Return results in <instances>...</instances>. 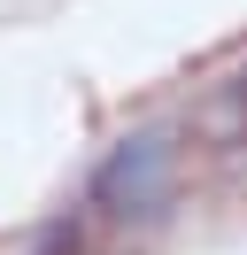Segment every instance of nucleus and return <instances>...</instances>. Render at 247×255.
<instances>
[{"instance_id":"nucleus-1","label":"nucleus","mask_w":247,"mask_h":255,"mask_svg":"<svg viewBox=\"0 0 247 255\" xmlns=\"http://www.w3.org/2000/svg\"><path fill=\"white\" fill-rule=\"evenodd\" d=\"M170 193H178V147H170V131H131L93 170V209H108L124 224L170 217Z\"/></svg>"}]
</instances>
